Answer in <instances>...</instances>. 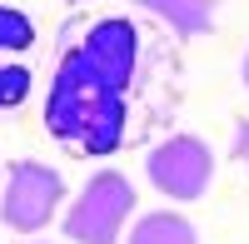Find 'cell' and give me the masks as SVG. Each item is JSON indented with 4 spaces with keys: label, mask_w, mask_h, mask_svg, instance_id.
Here are the masks:
<instances>
[{
    "label": "cell",
    "mask_w": 249,
    "mask_h": 244,
    "mask_svg": "<svg viewBox=\"0 0 249 244\" xmlns=\"http://www.w3.org/2000/svg\"><path fill=\"white\" fill-rule=\"evenodd\" d=\"M30 95V70L25 65H5L0 60V110H15Z\"/></svg>",
    "instance_id": "cell-9"
},
{
    "label": "cell",
    "mask_w": 249,
    "mask_h": 244,
    "mask_svg": "<svg viewBox=\"0 0 249 244\" xmlns=\"http://www.w3.org/2000/svg\"><path fill=\"white\" fill-rule=\"evenodd\" d=\"M140 5L150 10V15H160L175 35L195 40V35H204V30H214V10H219V0H140Z\"/></svg>",
    "instance_id": "cell-6"
},
{
    "label": "cell",
    "mask_w": 249,
    "mask_h": 244,
    "mask_svg": "<svg viewBox=\"0 0 249 244\" xmlns=\"http://www.w3.org/2000/svg\"><path fill=\"white\" fill-rule=\"evenodd\" d=\"M244 85H249V55H244Z\"/></svg>",
    "instance_id": "cell-11"
},
{
    "label": "cell",
    "mask_w": 249,
    "mask_h": 244,
    "mask_svg": "<svg viewBox=\"0 0 249 244\" xmlns=\"http://www.w3.org/2000/svg\"><path fill=\"white\" fill-rule=\"evenodd\" d=\"M65 205V174L40 165V159H20L10 165L5 194H0V219L20 234H35L50 225V214Z\"/></svg>",
    "instance_id": "cell-3"
},
{
    "label": "cell",
    "mask_w": 249,
    "mask_h": 244,
    "mask_svg": "<svg viewBox=\"0 0 249 244\" xmlns=\"http://www.w3.org/2000/svg\"><path fill=\"white\" fill-rule=\"evenodd\" d=\"M130 244H199V234H195V225H190L184 214H175V209H155V214L135 219Z\"/></svg>",
    "instance_id": "cell-7"
},
{
    "label": "cell",
    "mask_w": 249,
    "mask_h": 244,
    "mask_svg": "<svg viewBox=\"0 0 249 244\" xmlns=\"http://www.w3.org/2000/svg\"><path fill=\"white\" fill-rule=\"evenodd\" d=\"M230 155L239 159V165H249V120H239V125H234V145H230Z\"/></svg>",
    "instance_id": "cell-10"
},
{
    "label": "cell",
    "mask_w": 249,
    "mask_h": 244,
    "mask_svg": "<svg viewBox=\"0 0 249 244\" xmlns=\"http://www.w3.org/2000/svg\"><path fill=\"white\" fill-rule=\"evenodd\" d=\"M130 209H135V185L120 170H100L80 190V199L65 209V234L75 244H120Z\"/></svg>",
    "instance_id": "cell-2"
},
{
    "label": "cell",
    "mask_w": 249,
    "mask_h": 244,
    "mask_svg": "<svg viewBox=\"0 0 249 244\" xmlns=\"http://www.w3.org/2000/svg\"><path fill=\"white\" fill-rule=\"evenodd\" d=\"M144 170H150V185H155L160 194L190 205V199H199L204 190H210V179H214V155H210V145H204L199 135H170L164 145L150 150Z\"/></svg>",
    "instance_id": "cell-4"
},
{
    "label": "cell",
    "mask_w": 249,
    "mask_h": 244,
    "mask_svg": "<svg viewBox=\"0 0 249 244\" xmlns=\"http://www.w3.org/2000/svg\"><path fill=\"white\" fill-rule=\"evenodd\" d=\"M45 125L55 139H65L85 155H110L124 139V95L120 90H50Z\"/></svg>",
    "instance_id": "cell-1"
},
{
    "label": "cell",
    "mask_w": 249,
    "mask_h": 244,
    "mask_svg": "<svg viewBox=\"0 0 249 244\" xmlns=\"http://www.w3.org/2000/svg\"><path fill=\"white\" fill-rule=\"evenodd\" d=\"M75 5H80V0H75Z\"/></svg>",
    "instance_id": "cell-12"
},
{
    "label": "cell",
    "mask_w": 249,
    "mask_h": 244,
    "mask_svg": "<svg viewBox=\"0 0 249 244\" xmlns=\"http://www.w3.org/2000/svg\"><path fill=\"white\" fill-rule=\"evenodd\" d=\"M30 45H35V25H30V15L15 10V5H0V55H10V50H30Z\"/></svg>",
    "instance_id": "cell-8"
},
{
    "label": "cell",
    "mask_w": 249,
    "mask_h": 244,
    "mask_svg": "<svg viewBox=\"0 0 249 244\" xmlns=\"http://www.w3.org/2000/svg\"><path fill=\"white\" fill-rule=\"evenodd\" d=\"M80 55L90 60V65L110 80V85L124 95L130 90V80H135V65H140V30L130 25V20H120V15H110V20H100V25H90L85 30V40L75 45Z\"/></svg>",
    "instance_id": "cell-5"
}]
</instances>
